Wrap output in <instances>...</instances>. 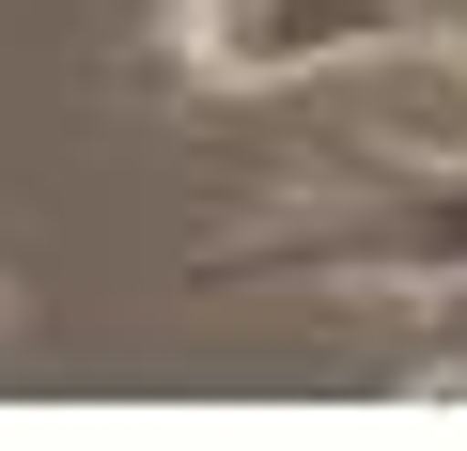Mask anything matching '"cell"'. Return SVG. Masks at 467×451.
<instances>
[{
    "instance_id": "6da1fadb",
    "label": "cell",
    "mask_w": 467,
    "mask_h": 451,
    "mask_svg": "<svg viewBox=\"0 0 467 451\" xmlns=\"http://www.w3.org/2000/svg\"><path fill=\"white\" fill-rule=\"evenodd\" d=\"M374 47H436L420 0H156V63L202 94H265V78L374 63Z\"/></svg>"
},
{
    "instance_id": "7a4b0ae2",
    "label": "cell",
    "mask_w": 467,
    "mask_h": 451,
    "mask_svg": "<svg viewBox=\"0 0 467 451\" xmlns=\"http://www.w3.org/2000/svg\"><path fill=\"white\" fill-rule=\"evenodd\" d=\"M265 265H327V281H451V265H467V156L374 140V202H358V218H296Z\"/></svg>"
},
{
    "instance_id": "3957f363",
    "label": "cell",
    "mask_w": 467,
    "mask_h": 451,
    "mask_svg": "<svg viewBox=\"0 0 467 451\" xmlns=\"http://www.w3.org/2000/svg\"><path fill=\"white\" fill-rule=\"evenodd\" d=\"M420 374H436V389H467V265H451V281H420Z\"/></svg>"
}]
</instances>
